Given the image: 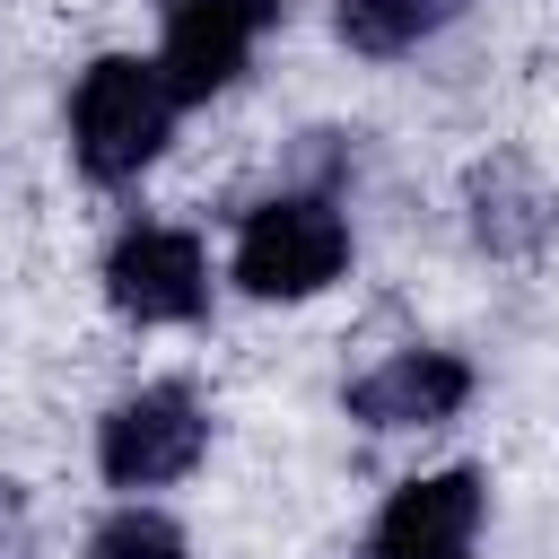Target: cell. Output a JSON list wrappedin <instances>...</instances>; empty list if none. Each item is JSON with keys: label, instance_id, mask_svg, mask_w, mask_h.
I'll return each mask as SVG.
<instances>
[{"label": "cell", "instance_id": "11", "mask_svg": "<svg viewBox=\"0 0 559 559\" xmlns=\"http://www.w3.org/2000/svg\"><path fill=\"white\" fill-rule=\"evenodd\" d=\"M0 559H26V507H17V480H0Z\"/></svg>", "mask_w": 559, "mask_h": 559}, {"label": "cell", "instance_id": "3", "mask_svg": "<svg viewBox=\"0 0 559 559\" xmlns=\"http://www.w3.org/2000/svg\"><path fill=\"white\" fill-rule=\"evenodd\" d=\"M201 454H210V411L183 376H157L96 419V472L114 489H175L201 472Z\"/></svg>", "mask_w": 559, "mask_h": 559}, {"label": "cell", "instance_id": "5", "mask_svg": "<svg viewBox=\"0 0 559 559\" xmlns=\"http://www.w3.org/2000/svg\"><path fill=\"white\" fill-rule=\"evenodd\" d=\"M280 17H288V0H157V26H166L157 61H166L175 96L183 105H210L218 87H236L245 61H253V44Z\"/></svg>", "mask_w": 559, "mask_h": 559}, {"label": "cell", "instance_id": "6", "mask_svg": "<svg viewBox=\"0 0 559 559\" xmlns=\"http://www.w3.org/2000/svg\"><path fill=\"white\" fill-rule=\"evenodd\" d=\"M480 515H489V480H480L472 463L419 472V480H402V489L376 507L367 559H472Z\"/></svg>", "mask_w": 559, "mask_h": 559}, {"label": "cell", "instance_id": "8", "mask_svg": "<svg viewBox=\"0 0 559 559\" xmlns=\"http://www.w3.org/2000/svg\"><path fill=\"white\" fill-rule=\"evenodd\" d=\"M463 218H472V245H480V253L524 262V253L550 245L559 201L542 192V175H533L524 157H489V166H472V183H463Z\"/></svg>", "mask_w": 559, "mask_h": 559}, {"label": "cell", "instance_id": "7", "mask_svg": "<svg viewBox=\"0 0 559 559\" xmlns=\"http://www.w3.org/2000/svg\"><path fill=\"white\" fill-rule=\"evenodd\" d=\"M463 402H472V358H454V349H393L384 367H367V376L341 393V411H349L358 428H384V437H402V428H445Z\"/></svg>", "mask_w": 559, "mask_h": 559}, {"label": "cell", "instance_id": "2", "mask_svg": "<svg viewBox=\"0 0 559 559\" xmlns=\"http://www.w3.org/2000/svg\"><path fill=\"white\" fill-rule=\"evenodd\" d=\"M236 288L262 297V306H297V297H323L341 271H349V218L332 192H280L262 201L245 227H236Z\"/></svg>", "mask_w": 559, "mask_h": 559}, {"label": "cell", "instance_id": "9", "mask_svg": "<svg viewBox=\"0 0 559 559\" xmlns=\"http://www.w3.org/2000/svg\"><path fill=\"white\" fill-rule=\"evenodd\" d=\"M472 0H332V35L358 52V61H402L419 52L428 35H445Z\"/></svg>", "mask_w": 559, "mask_h": 559}, {"label": "cell", "instance_id": "10", "mask_svg": "<svg viewBox=\"0 0 559 559\" xmlns=\"http://www.w3.org/2000/svg\"><path fill=\"white\" fill-rule=\"evenodd\" d=\"M79 559H192V542H183V524L175 515H157V507H114L96 533H87V550Z\"/></svg>", "mask_w": 559, "mask_h": 559}, {"label": "cell", "instance_id": "1", "mask_svg": "<svg viewBox=\"0 0 559 559\" xmlns=\"http://www.w3.org/2000/svg\"><path fill=\"white\" fill-rule=\"evenodd\" d=\"M175 79L157 52H96L70 87V157L87 183H140L175 140Z\"/></svg>", "mask_w": 559, "mask_h": 559}, {"label": "cell", "instance_id": "4", "mask_svg": "<svg viewBox=\"0 0 559 559\" xmlns=\"http://www.w3.org/2000/svg\"><path fill=\"white\" fill-rule=\"evenodd\" d=\"M105 306L131 323H201L210 314V253L192 227H122L105 245Z\"/></svg>", "mask_w": 559, "mask_h": 559}]
</instances>
